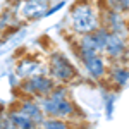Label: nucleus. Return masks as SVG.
I'll use <instances>...</instances> for the list:
<instances>
[{
  "mask_svg": "<svg viewBox=\"0 0 129 129\" xmlns=\"http://www.w3.org/2000/svg\"><path fill=\"white\" fill-rule=\"evenodd\" d=\"M102 26V5L95 0H74L69 5L66 28L71 38L88 35Z\"/></svg>",
  "mask_w": 129,
  "mask_h": 129,
  "instance_id": "f257e3e1",
  "label": "nucleus"
},
{
  "mask_svg": "<svg viewBox=\"0 0 129 129\" xmlns=\"http://www.w3.org/2000/svg\"><path fill=\"white\" fill-rule=\"evenodd\" d=\"M40 105L43 109L45 117H57L66 120H81V109L74 102L71 86L57 84L52 93L40 98Z\"/></svg>",
  "mask_w": 129,
  "mask_h": 129,
  "instance_id": "f03ea898",
  "label": "nucleus"
},
{
  "mask_svg": "<svg viewBox=\"0 0 129 129\" xmlns=\"http://www.w3.org/2000/svg\"><path fill=\"white\" fill-rule=\"evenodd\" d=\"M47 72L57 84L66 86H71L83 78L79 66H76L69 55L60 50H52L47 55Z\"/></svg>",
  "mask_w": 129,
  "mask_h": 129,
  "instance_id": "7ed1b4c3",
  "label": "nucleus"
},
{
  "mask_svg": "<svg viewBox=\"0 0 129 129\" xmlns=\"http://www.w3.org/2000/svg\"><path fill=\"white\" fill-rule=\"evenodd\" d=\"M78 66H79L81 74L86 76V79L91 83L102 84L107 79V72H109V60L103 53L98 52H74Z\"/></svg>",
  "mask_w": 129,
  "mask_h": 129,
  "instance_id": "20e7f679",
  "label": "nucleus"
},
{
  "mask_svg": "<svg viewBox=\"0 0 129 129\" xmlns=\"http://www.w3.org/2000/svg\"><path fill=\"white\" fill-rule=\"evenodd\" d=\"M57 86V83L50 78L48 74H38L29 79H22L19 88L16 89V95L31 96V98H43L52 93V89Z\"/></svg>",
  "mask_w": 129,
  "mask_h": 129,
  "instance_id": "39448f33",
  "label": "nucleus"
},
{
  "mask_svg": "<svg viewBox=\"0 0 129 129\" xmlns=\"http://www.w3.org/2000/svg\"><path fill=\"white\" fill-rule=\"evenodd\" d=\"M52 5L50 0H17L12 9L16 12L21 22H35V21L45 19V14Z\"/></svg>",
  "mask_w": 129,
  "mask_h": 129,
  "instance_id": "423d86ee",
  "label": "nucleus"
},
{
  "mask_svg": "<svg viewBox=\"0 0 129 129\" xmlns=\"http://www.w3.org/2000/svg\"><path fill=\"white\" fill-rule=\"evenodd\" d=\"M14 72L19 76V79H29L38 74H48L47 72V59L33 53L19 55L14 62Z\"/></svg>",
  "mask_w": 129,
  "mask_h": 129,
  "instance_id": "0eeeda50",
  "label": "nucleus"
},
{
  "mask_svg": "<svg viewBox=\"0 0 129 129\" xmlns=\"http://www.w3.org/2000/svg\"><path fill=\"white\" fill-rule=\"evenodd\" d=\"M109 35H110L109 31L103 26H100L98 29L93 31V33L71 38L72 40V52H98V53H103Z\"/></svg>",
  "mask_w": 129,
  "mask_h": 129,
  "instance_id": "6e6552de",
  "label": "nucleus"
},
{
  "mask_svg": "<svg viewBox=\"0 0 129 129\" xmlns=\"http://www.w3.org/2000/svg\"><path fill=\"white\" fill-rule=\"evenodd\" d=\"M102 26L112 35H119L124 38H129V19L127 14L120 10L110 9L102 5Z\"/></svg>",
  "mask_w": 129,
  "mask_h": 129,
  "instance_id": "1a4fd4ad",
  "label": "nucleus"
},
{
  "mask_svg": "<svg viewBox=\"0 0 129 129\" xmlns=\"http://www.w3.org/2000/svg\"><path fill=\"white\" fill-rule=\"evenodd\" d=\"M103 55L109 62H129V38L110 33L103 48Z\"/></svg>",
  "mask_w": 129,
  "mask_h": 129,
  "instance_id": "9d476101",
  "label": "nucleus"
},
{
  "mask_svg": "<svg viewBox=\"0 0 129 129\" xmlns=\"http://www.w3.org/2000/svg\"><path fill=\"white\" fill-rule=\"evenodd\" d=\"M129 83V62H110L105 84L110 89L119 91Z\"/></svg>",
  "mask_w": 129,
  "mask_h": 129,
  "instance_id": "9b49d317",
  "label": "nucleus"
},
{
  "mask_svg": "<svg viewBox=\"0 0 129 129\" xmlns=\"http://www.w3.org/2000/svg\"><path fill=\"white\" fill-rule=\"evenodd\" d=\"M12 105H14L17 110H21L24 115H28L36 126H40L41 122H43V119H45V114H43V109H41L40 100L38 98H31V96L17 95Z\"/></svg>",
  "mask_w": 129,
  "mask_h": 129,
  "instance_id": "f8f14e48",
  "label": "nucleus"
},
{
  "mask_svg": "<svg viewBox=\"0 0 129 129\" xmlns=\"http://www.w3.org/2000/svg\"><path fill=\"white\" fill-rule=\"evenodd\" d=\"M5 115H7V119H9L10 124H14L17 129H36L38 127L28 115H24V114H22L21 110H17L14 105H10V107L5 109Z\"/></svg>",
  "mask_w": 129,
  "mask_h": 129,
  "instance_id": "ddd939ff",
  "label": "nucleus"
},
{
  "mask_svg": "<svg viewBox=\"0 0 129 129\" xmlns=\"http://www.w3.org/2000/svg\"><path fill=\"white\" fill-rule=\"evenodd\" d=\"M78 120H66L57 117H45L38 127L40 129H78Z\"/></svg>",
  "mask_w": 129,
  "mask_h": 129,
  "instance_id": "4468645a",
  "label": "nucleus"
},
{
  "mask_svg": "<svg viewBox=\"0 0 129 129\" xmlns=\"http://www.w3.org/2000/svg\"><path fill=\"white\" fill-rule=\"evenodd\" d=\"M115 100H117V95L114 89H110L107 86V91L103 93V110H105V117L110 119L112 114H114V105H115Z\"/></svg>",
  "mask_w": 129,
  "mask_h": 129,
  "instance_id": "2eb2a0df",
  "label": "nucleus"
},
{
  "mask_svg": "<svg viewBox=\"0 0 129 129\" xmlns=\"http://www.w3.org/2000/svg\"><path fill=\"white\" fill-rule=\"evenodd\" d=\"M105 7H110V9L120 10L124 14H129V0H103Z\"/></svg>",
  "mask_w": 129,
  "mask_h": 129,
  "instance_id": "dca6fc26",
  "label": "nucleus"
},
{
  "mask_svg": "<svg viewBox=\"0 0 129 129\" xmlns=\"http://www.w3.org/2000/svg\"><path fill=\"white\" fill-rule=\"evenodd\" d=\"M67 5V0H60V2H55V4H52L47 10V14H45V17H50V16H53V14H57L60 9H64Z\"/></svg>",
  "mask_w": 129,
  "mask_h": 129,
  "instance_id": "f3484780",
  "label": "nucleus"
},
{
  "mask_svg": "<svg viewBox=\"0 0 129 129\" xmlns=\"http://www.w3.org/2000/svg\"><path fill=\"white\" fill-rule=\"evenodd\" d=\"M7 78H9V84H10V88H12L14 91H16V89L19 88V84H21V79H19V76H17V74H16L14 71H10V72H9V76H7Z\"/></svg>",
  "mask_w": 129,
  "mask_h": 129,
  "instance_id": "a211bd4d",
  "label": "nucleus"
},
{
  "mask_svg": "<svg viewBox=\"0 0 129 129\" xmlns=\"http://www.w3.org/2000/svg\"><path fill=\"white\" fill-rule=\"evenodd\" d=\"M55 2H60V0H50V4H55Z\"/></svg>",
  "mask_w": 129,
  "mask_h": 129,
  "instance_id": "6ab92c4d",
  "label": "nucleus"
},
{
  "mask_svg": "<svg viewBox=\"0 0 129 129\" xmlns=\"http://www.w3.org/2000/svg\"><path fill=\"white\" fill-rule=\"evenodd\" d=\"M36 129H40V127H36Z\"/></svg>",
  "mask_w": 129,
  "mask_h": 129,
  "instance_id": "aec40b11",
  "label": "nucleus"
}]
</instances>
